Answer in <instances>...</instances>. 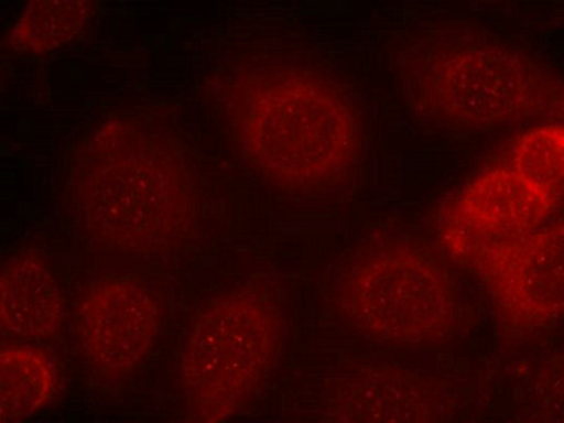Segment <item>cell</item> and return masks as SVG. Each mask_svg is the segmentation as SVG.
<instances>
[{
    "mask_svg": "<svg viewBox=\"0 0 564 423\" xmlns=\"http://www.w3.org/2000/svg\"><path fill=\"white\" fill-rule=\"evenodd\" d=\"M89 0H39L30 2L9 34L14 50L47 54L73 42L89 22Z\"/></svg>",
    "mask_w": 564,
    "mask_h": 423,
    "instance_id": "11",
    "label": "cell"
},
{
    "mask_svg": "<svg viewBox=\"0 0 564 423\" xmlns=\"http://www.w3.org/2000/svg\"><path fill=\"white\" fill-rule=\"evenodd\" d=\"M64 321L58 282L33 251L10 257L0 274V327L4 339L34 345L53 339Z\"/></svg>",
    "mask_w": 564,
    "mask_h": 423,
    "instance_id": "9",
    "label": "cell"
},
{
    "mask_svg": "<svg viewBox=\"0 0 564 423\" xmlns=\"http://www.w3.org/2000/svg\"><path fill=\"white\" fill-rule=\"evenodd\" d=\"M163 316L151 291L133 276L97 282L78 306L75 336L84 360L102 376L132 371L158 345Z\"/></svg>",
    "mask_w": 564,
    "mask_h": 423,
    "instance_id": "7",
    "label": "cell"
},
{
    "mask_svg": "<svg viewBox=\"0 0 564 423\" xmlns=\"http://www.w3.org/2000/svg\"><path fill=\"white\" fill-rule=\"evenodd\" d=\"M279 311L256 292L212 300L196 315L180 359L191 420L224 422L249 404L279 357Z\"/></svg>",
    "mask_w": 564,
    "mask_h": 423,
    "instance_id": "3",
    "label": "cell"
},
{
    "mask_svg": "<svg viewBox=\"0 0 564 423\" xmlns=\"http://www.w3.org/2000/svg\"><path fill=\"white\" fill-rule=\"evenodd\" d=\"M552 80L516 50L463 45L443 53L423 73L426 104L441 118L470 128L513 122L552 97Z\"/></svg>",
    "mask_w": 564,
    "mask_h": 423,
    "instance_id": "5",
    "label": "cell"
},
{
    "mask_svg": "<svg viewBox=\"0 0 564 423\" xmlns=\"http://www.w3.org/2000/svg\"><path fill=\"white\" fill-rule=\"evenodd\" d=\"M555 208L516 170H488L462 191L447 212L443 243L455 259L470 265L494 247L541 229Z\"/></svg>",
    "mask_w": 564,
    "mask_h": 423,
    "instance_id": "6",
    "label": "cell"
},
{
    "mask_svg": "<svg viewBox=\"0 0 564 423\" xmlns=\"http://www.w3.org/2000/svg\"><path fill=\"white\" fill-rule=\"evenodd\" d=\"M340 306L355 329L382 344H437L456 325L451 275L426 251L391 246L365 257L345 276Z\"/></svg>",
    "mask_w": 564,
    "mask_h": 423,
    "instance_id": "4",
    "label": "cell"
},
{
    "mask_svg": "<svg viewBox=\"0 0 564 423\" xmlns=\"http://www.w3.org/2000/svg\"><path fill=\"white\" fill-rule=\"evenodd\" d=\"M70 212L80 234L105 253L153 257L189 238L198 184L167 134L129 119L98 126L69 175Z\"/></svg>",
    "mask_w": 564,
    "mask_h": 423,
    "instance_id": "1",
    "label": "cell"
},
{
    "mask_svg": "<svg viewBox=\"0 0 564 423\" xmlns=\"http://www.w3.org/2000/svg\"><path fill=\"white\" fill-rule=\"evenodd\" d=\"M239 138L250 163L274 184L316 189L355 163L360 135L349 104L304 74L264 80L247 95Z\"/></svg>",
    "mask_w": 564,
    "mask_h": 423,
    "instance_id": "2",
    "label": "cell"
},
{
    "mask_svg": "<svg viewBox=\"0 0 564 423\" xmlns=\"http://www.w3.org/2000/svg\"><path fill=\"white\" fill-rule=\"evenodd\" d=\"M517 324H552L564 308L562 221L486 251L470 264Z\"/></svg>",
    "mask_w": 564,
    "mask_h": 423,
    "instance_id": "8",
    "label": "cell"
},
{
    "mask_svg": "<svg viewBox=\"0 0 564 423\" xmlns=\"http://www.w3.org/2000/svg\"><path fill=\"white\" fill-rule=\"evenodd\" d=\"M511 169L556 205L564 186V130L561 124L539 126L517 141Z\"/></svg>",
    "mask_w": 564,
    "mask_h": 423,
    "instance_id": "12",
    "label": "cell"
},
{
    "mask_svg": "<svg viewBox=\"0 0 564 423\" xmlns=\"http://www.w3.org/2000/svg\"><path fill=\"white\" fill-rule=\"evenodd\" d=\"M58 371L52 357L26 344L0 352V422L14 423L39 414L53 401Z\"/></svg>",
    "mask_w": 564,
    "mask_h": 423,
    "instance_id": "10",
    "label": "cell"
}]
</instances>
